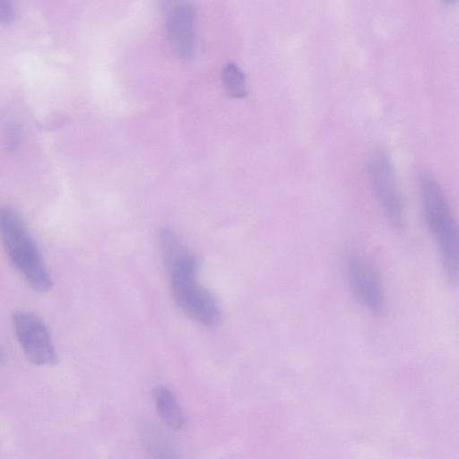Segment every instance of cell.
<instances>
[{
	"label": "cell",
	"mask_w": 459,
	"mask_h": 459,
	"mask_svg": "<svg viewBox=\"0 0 459 459\" xmlns=\"http://www.w3.org/2000/svg\"><path fill=\"white\" fill-rule=\"evenodd\" d=\"M345 273L358 302L371 316H381L385 306V293L371 263L358 252L351 251L345 259Z\"/></svg>",
	"instance_id": "cell-5"
},
{
	"label": "cell",
	"mask_w": 459,
	"mask_h": 459,
	"mask_svg": "<svg viewBox=\"0 0 459 459\" xmlns=\"http://www.w3.org/2000/svg\"><path fill=\"white\" fill-rule=\"evenodd\" d=\"M4 359V352L0 348V361Z\"/></svg>",
	"instance_id": "cell-12"
},
{
	"label": "cell",
	"mask_w": 459,
	"mask_h": 459,
	"mask_svg": "<svg viewBox=\"0 0 459 459\" xmlns=\"http://www.w3.org/2000/svg\"><path fill=\"white\" fill-rule=\"evenodd\" d=\"M16 336L29 360L36 365H53L57 355L45 323L35 314L16 311L13 316Z\"/></svg>",
	"instance_id": "cell-6"
},
{
	"label": "cell",
	"mask_w": 459,
	"mask_h": 459,
	"mask_svg": "<svg viewBox=\"0 0 459 459\" xmlns=\"http://www.w3.org/2000/svg\"><path fill=\"white\" fill-rule=\"evenodd\" d=\"M166 26L172 48L183 58H191L195 52V13L186 1L169 2L165 7Z\"/></svg>",
	"instance_id": "cell-7"
},
{
	"label": "cell",
	"mask_w": 459,
	"mask_h": 459,
	"mask_svg": "<svg viewBox=\"0 0 459 459\" xmlns=\"http://www.w3.org/2000/svg\"><path fill=\"white\" fill-rule=\"evenodd\" d=\"M142 441L151 459H181L175 444L155 426L148 424L143 427Z\"/></svg>",
	"instance_id": "cell-8"
},
{
	"label": "cell",
	"mask_w": 459,
	"mask_h": 459,
	"mask_svg": "<svg viewBox=\"0 0 459 459\" xmlns=\"http://www.w3.org/2000/svg\"><path fill=\"white\" fill-rule=\"evenodd\" d=\"M419 191L427 228L438 249L447 281L458 280V231L450 204L438 180L424 172L419 178Z\"/></svg>",
	"instance_id": "cell-1"
},
{
	"label": "cell",
	"mask_w": 459,
	"mask_h": 459,
	"mask_svg": "<svg viewBox=\"0 0 459 459\" xmlns=\"http://www.w3.org/2000/svg\"><path fill=\"white\" fill-rule=\"evenodd\" d=\"M222 82L229 95L243 98L247 94L246 77L235 64H227L222 70Z\"/></svg>",
	"instance_id": "cell-10"
},
{
	"label": "cell",
	"mask_w": 459,
	"mask_h": 459,
	"mask_svg": "<svg viewBox=\"0 0 459 459\" xmlns=\"http://www.w3.org/2000/svg\"><path fill=\"white\" fill-rule=\"evenodd\" d=\"M366 172L375 198L391 224L404 225L402 196L391 160L385 152L376 151L368 159Z\"/></svg>",
	"instance_id": "cell-4"
},
{
	"label": "cell",
	"mask_w": 459,
	"mask_h": 459,
	"mask_svg": "<svg viewBox=\"0 0 459 459\" xmlns=\"http://www.w3.org/2000/svg\"><path fill=\"white\" fill-rule=\"evenodd\" d=\"M0 238L10 260L31 288L38 291L50 290L53 281L37 243L12 207H0Z\"/></svg>",
	"instance_id": "cell-3"
},
{
	"label": "cell",
	"mask_w": 459,
	"mask_h": 459,
	"mask_svg": "<svg viewBox=\"0 0 459 459\" xmlns=\"http://www.w3.org/2000/svg\"><path fill=\"white\" fill-rule=\"evenodd\" d=\"M173 299L189 317L206 327H216L222 320L220 306L212 293L195 278L198 261L186 252L165 264Z\"/></svg>",
	"instance_id": "cell-2"
},
{
	"label": "cell",
	"mask_w": 459,
	"mask_h": 459,
	"mask_svg": "<svg viewBox=\"0 0 459 459\" xmlns=\"http://www.w3.org/2000/svg\"><path fill=\"white\" fill-rule=\"evenodd\" d=\"M152 396L157 412L164 424L172 430L181 429L185 418L172 392L165 386H157L153 389Z\"/></svg>",
	"instance_id": "cell-9"
},
{
	"label": "cell",
	"mask_w": 459,
	"mask_h": 459,
	"mask_svg": "<svg viewBox=\"0 0 459 459\" xmlns=\"http://www.w3.org/2000/svg\"><path fill=\"white\" fill-rule=\"evenodd\" d=\"M14 7L9 1L0 0V22H9L13 18Z\"/></svg>",
	"instance_id": "cell-11"
}]
</instances>
